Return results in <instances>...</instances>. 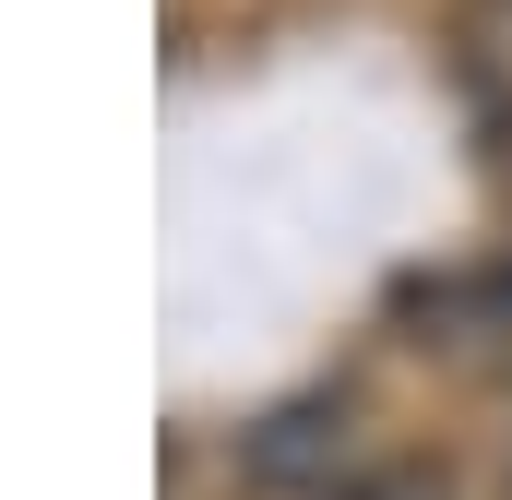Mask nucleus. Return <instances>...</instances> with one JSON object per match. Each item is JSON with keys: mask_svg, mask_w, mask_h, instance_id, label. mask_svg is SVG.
Returning a JSON list of instances; mask_svg holds the SVG:
<instances>
[{"mask_svg": "<svg viewBox=\"0 0 512 500\" xmlns=\"http://www.w3.org/2000/svg\"><path fill=\"white\" fill-rule=\"evenodd\" d=\"M370 500H441V477H429V465H405V477H393V489H370Z\"/></svg>", "mask_w": 512, "mask_h": 500, "instance_id": "f257e3e1", "label": "nucleus"}]
</instances>
